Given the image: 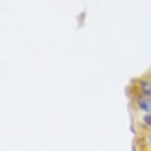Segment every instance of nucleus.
Listing matches in <instances>:
<instances>
[{"label":"nucleus","instance_id":"nucleus-1","mask_svg":"<svg viewBox=\"0 0 151 151\" xmlns=\"http://www.w3.org/2000/svg\"><path fill=\"white\" fill-rule=\"evenodd\" d=\"M139 107L144 112L151 114V99H141L139 101Z\"/></svg>","mask_w":151,"mask_h":151},{"label":"nucleus","instance_id":"nucleus-2","mask_svg":"<svg viewBox=\"0 0 151 151\" xmlns=\"http://www.w3.org/2000/svg\"><path fill=\"white\" fill-rule=\"evenodd\" d=\"M141 89L147 96L151 97V81H142Z\"/></svg>","mask_w":151,"mask_h":151},{"label":"nucleus","instance_id":"nucleus-3","mask_svg":"<svg viewBox=\"0 0 151 151\" xmlns=\"http://www.w3.org/2000/svg\"><path fill=\"white\" fill-rule=\"evenodd\" d=\"M143 119H144V122H146L147 124L151 125V115H147V116H145Z\"/></svg>","mask_w":151,"mask_h":151},{"label":"nucleus","instance_id":"nucleus-4","mask_svg":"<svg viewBox=\"0 0 151 151\" xmlns=\"http://www.w3.org/2000/svg\"><path fill=\"white\" fill-rule=\"evenodd\" d=\"M149 141H150V143H151V136H150V137H149Z\"/></svg>","mask_w":151,"mask_h":151}]
</instances>
